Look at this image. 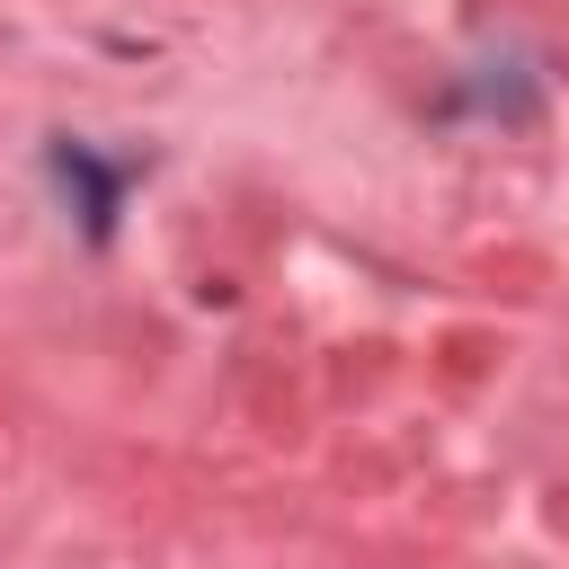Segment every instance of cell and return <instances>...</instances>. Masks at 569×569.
Returning <instances> with one entry per match:
<instances>
[{"label":"cell","mask_w":569,"mask_h":569,"mask_svg":"<svg viewBox=\"0 0 569 569\" xmlns=\"http://www.w3.org/2000/svg\"><path fill=\"white\" fill-rule=\"evenodd\" d=\"M53 178H62V196L80 204V231L107 240V231H116V204H124V169H107V160L80 151V142H53Z\"/></svg>","instance_id":"cell-1"}]
</instances>
